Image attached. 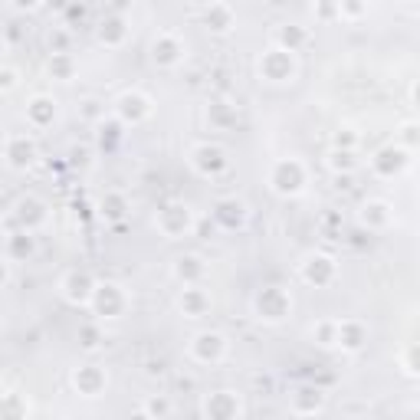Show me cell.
<instances>
[{
  "label": "cell",
  "mask_w": 420,
  "mask_h": 420,
  "mask_svg": "<svg viewBox=\"0 0 420 420\" xmlns=\"http://www.w3.org/2000/svg\"><path fill=\"white\" fill-rule=\"evenodd\" d=\"M33 161V144L27 142V135H10L7 138V164L13 171H23Z\"/></svg>",
  "instance_id": "1"
},
{
  "label": "cell",
  "mask_w": 420,
  "mask_h": 420,
  "mask_svg": "<svg viewBox=\"0 0 420 420\" xmlns=\"http://www.w3.org/2000/svg\"><path fill=\"white\" fill-rule=\"evenodd\" d=\"M63 296H66L69 302H86V299L96 296V286H92V279H89L86 273H82V276L73 273V276L63 283Z\"/></svg>",
  "instance_id": "2"
},
{
  "label": "cell",
  "mask_w": 420,
  "mask_h": 420,
  "mask_svg": "<svg viewBox=\"0 0 420 420\" xmlns=\"http://www.w3.org/2000/svg\"><path fill=\"white\" fill-rule=\"evenodd\" d=\"M13 214H17V220L23 223V230H33V223H37V220H43V204L33 201V197H23V201L17 204V210H13Z\"/></svg>",
  "instance_id": "3"
},
{
  "label": "cell",
  "mask_w": 420,
  "mask_h": 420,
  "mask_svg": "<svg viewBox=\"0 0 420 420\" xmlns=\"http://www.w3.org/2000/svg\"><path fill=\"white\" fill-rule=\"evenodd\" d=\"M194 352H197V358H217L220 352H223V335H217V332H207V335H201L197 338V345H194Z\"/></svg>",
  "instance_id": "4"
},
{
  "label": "cell",
  "mask_w": 420,
  "mask_h": 420,
  "mask_svg": "<svg viewBox=\"0 0 420 420\" xmlns=\"http://www.w3.org/2000/svg\"><path fill=\"white\" fill-rule=\"evenodd\" d=\"M53 115H56V102H49V99H33L27 105V118L33 125H47Z\"/></svg>",
  "instance_id": "5"
},
{
  "label": "cell",
  "mask_w": 420,
  "mask_h": 420,
  "mask_svg": "<svg viewBox=\"0 0 420 420\" xmlns=\"http://www.w3.org/2000/svg\"><path fill=\"white\" fill-rule=\"evenodd\" d=\"M73 381H76V388H79L82 394H86V397H96L99 388H102V374H99V371L92 374L89 368H82V371L73 374Z\"/></svg>",
  "instance_id": "6"
},
{
  "label": "cell",
  "mask_w": 420,
  "mask_h": 420,
  "mask_svg": "<svg viewBox=\"0 0 420 420\" xmlns=\"http://www.w3.org/2000/svg\"><path fill=\"white\" fill-rule=\"evenodd\" d=\"M10 7L20 10V13H27V10H37L39 0H10Z\"/></svg>",
  "instance_id": "7"
},
{
  "label": "cell",
  "mask_w": 420,
  "mask_h": 420,
  "mask_svg": "<svg viewBox=\"0 0 420 420\" xmlns=\"http://www.w3.org/2000/svg\"><path fill=\"white\" fill-rule=\"evenodd\" d=\"M17 86V73H13V69H4V92H10V89Z\"/></svg>",
  "instance_id": "8"
},
{
  "label": "cell",
  "mask_w": 420,
  "mask_h": 420,
  "mask_svg": "<svg viewBox=\"0 0 420 420\" xmlns=\"http://www.w3.org/2000/svg\"><path fill=\"white\" fill-rule=\"evenodd\" d=\"M148 411H152V414H168V404H158V401H152V404H148Z\"/></svg>",
  "instance_id": "9"
}]
</instances>
